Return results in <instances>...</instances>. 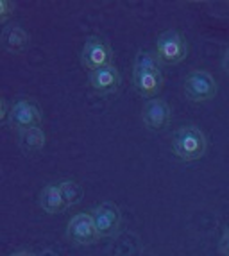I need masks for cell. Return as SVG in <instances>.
<instances>
[{
	"label": "cell",
	"instance_id": "cell-2",
	"mask_svg": "<svg viewBox=\"0 0 229 256\" xmlns=\"http://www.w3.org/2000/svg\"><path fill=\"white\" fill-rule=\"evenodd\" d=\"M206 150H208V138L197 126H182L172 136V152L179 162H197L204 158Z\"/></svg>",
	"mask_w": 229,
	"mask_h": 256
},
{
	"label": "cell",
	"instance_id": "cell-16",
	"mask_svg": "<svg viewBox=\"0 0 229 256\" xmlns=\"http://www.w3.org/2000/svg\"><path fill=\"white\" fill-rule=\"evenodd\" d=\"M218 251H220L222 256H229V228L224 231V235H222L220 244H218Z\"/></svg>",
	"mask_w": 229,
	"mask_h": 256
},
{
	"label": "cell",
	"instance_id": "cell-4",
	"mask_svg": "<svg viewBox=\"0 0 229 256\" xmlns=\"http://www.w3.org/2000/svg\"><path fill=\"white\" fill-rule=\"evenodd\" d=\"M42 110L30 98H20L11 104L8 111V124L13 131H26L30 128H40L42 124Z\"/></svg>",
	"mask_w": 229,
	"mask_h": 256
},
{
	"label": "cell",
	"instance_id": "cell-17",
	"mask_svg": "<svg viewBox=\"0 0 229 256\" xmlns=\"http://www.w3.org/2000/svg\"><path fill=\"white\" fill-rule=\"evenodd\" d=\"M222 70H224L226 76L229 77V48H226L224 56H222Z\"/></svg>",
	"mask_w": 229,
	"mask_h": 256
},
{
	"label": "cell",
	"instance_id": "cell-3",
	"mask_svg": "<svg viewBox=\"0 0 229 256\" xmlns=\"http://www.w3.org/2000/svg\"><path fill=\"white\" fill-rule=\"evenodd\" d=\"M182 92L192 102H210V100L215 98L218 86H216L215 79H213V76L210 72H206V70H192L184 77Z\"/></svg>",
	"mask_w": 229,
	"mask_h": 256
},
{
	"label": "cell",
	"instance_id": "cell-15",
	"mask_svg": "<svg viewBox=\"0 0 229 256\" xmlns=\"http://www.w3.org/2000/svg\"><path fill=\"white\" fill-rule=\"evenodd\" d=\"M14 11V2H11V0H2L0 2V18H2V22H8V18L13 14Z\"/></svg>",
	"mask_w": 229,
	"mask_h": 256
},
{
	"label": "cell",
	"instance_id": "cell-5",
	"mask_svg": "<svg viewBox=\"0 0 229 256\" xmlns=\"http://www.w3.org/2000/svg\"><path fill=\"white\" fill-rule=\"evenodd\" d=\"M186 42L181 32L176 29H168L160 34L156 42V56L158 60L165 64H178L186 58Z\"/></svg>",
	"mask_w": 229,
	"mask_h": 256
},
{
	"label": "cell",
	"instance_id": "cell-6",
	"mask_svg": "<svg viewBox=\"0 0 229 256\" xmlns=\"http://www.w3.org/2000/svg\"><path fill=\"white\" fill-rule=\"evenodd\" d=\"M113 52L108 42L100 36H88L81 50V63L86 70L94 72L102 66L111 64Z\"/></svg>",
	"mask_w": 229,
	"mask_h": 256
},
{
	"label": "cell",
	"instance_id": "cell-18",
	"mask_svg": "<svg viewBox=\"0 0 229 256\" xmlns=\"http://www.w3.org/2000/svg\"><path fill=\"white\" fill-rule=\"evenodd\" d=\"M11 256H36L34 252H30V251H16V252H13Z\"/></svg>",
	"mask_w": 229,
	"mask_h": 256
},
{
	"label": "cell",
	"instance_id": "cell-9",
	"mask_svg": "<svg viewBox=\"0 0 229 256\" xmlns=\"http://www.w3.org/2000/svg\"><path fill=\"white\" fill-rule=\"evenodd\" d=\"M170 106L163 98H148L142 108V122L150 131H163L170 122Z\"/></svg>",
	"mask_w": 229,
	"mask_h": 256
},
{
	"label": "cell",
	"instance_id": "cell-7",
	"mask_svg": "<svg viewBox=\"0 0 229 256\" xmlns=\"http://www.w3.org/2000/svg\"><path fill=\"white\" fill-rule=\"evenodd\" d=\"M66 238L74 246H92L97 242L100 235L95 228L92 214H76L70 217L66 224Z\"/></svg>",
	"mask_w": 229,
	"mask_h": 256
},
{
	"label": "cell",
	"instance_id": "cell-14",
	"mask_svg": "<svg viewBox=\"0 0 229 256\" xmlns=\"http://www.w3.org/2000/svg\"><path fill=\"white\" fill-rule=\"evenodd\" d=\"M60 188L64 196V201H66L68 206L79 204L82 199V188L81 184L74 180H63L60 181Z\"/></svg>",
	"mask_w": 229,
	"mask_h": 256
},
{
	"label": "cell",
	"instance_id": "cell-8",
	"mask_svg": "<svg viewBox=\"0 0 229 256\" xmlns=\"http://www.w3.org/2000/svg\"><path fill=\"white\" fill-rule=\"evenodd\" d=\"M90 214L94 217L95 228H97L100 236H111L118 231L120 222H122V214H120V208L114 202L111 201L100 202Z\"/></svg>",
	"mask_w": 229,
	"mask_h": 256
},
{
	"label": "cell",
	"instance_id": "cell-12",
	"mask_svg": "<svg viewBox=\"0 0 229 256\" xmlns=\"http://www.w3.org/2000/svg\"><path fill=\"white\" fill-rule=\"evenodd\" d=\"M2 45L8 52L20 54L29 47V34L20 26H9L2 32Z\"/></svg>",
	"mask_w": 229,
	"mask_h": 256
},
{
	"label": "cell",
	"instance_id": "cell-13",
	"mask_svg": "<svg viewBox=\"0 0 229 256\" xmlns=\"http://www.w3.org/2000/svg\"><path fill=\"white\" fill-rule=\"evenodd\" d=\"M47 136L42 128H30L18 132V146L24 152H38L45 147Z\"/></svg>",
	"mask_w": 229,
	"mask_h": 256
},
{
	"label": "cell",
	"instance_id": "cell-10",
	"mask_svg": "<svg viewBox=\"0 0 229 256\" xmlns=\"http://www.w3.org/2000/svg\"><path fill=\"white\" fill-rule=\"evenodd\" d=\"M120 82H122V77H120L118 68L114 66L113 63L108 64V66H102L98 70L90 72V86L94 88L97 94H113V92L118 90Z\"/></svg>",
	"mask_w": 229,
	"mask_h": 256
},
{
	"label": "cell",
	"instance_id": "cell-11",
	"mask_svg": "<svg viewBox=\"0 0 229 256\" xmlns=\"http://www.w3.org/2000/svg\"><path fill=\"white\" fill-rule=\"evenodd\" d=\"M40 206L48 215L61 214V212H64L68 208L66 201H64V196L60 188V183L45 184L42 188V192H40Z\"/></svg>",
	"mask_w": 229,
	"mask_h": 256
},
{
	"label": "cell",
	"instance_id": "cell-1",
	"mask_svg": "<svg viewBox=\"0 0 229 256\" xmlns=\"http://www.w3.org/2000/svg\"><path fill=\"white\" fill-rule=\"evenodd\" d=\"M162 61L158 60L156 52L140 50L132 64V84L142 97H154L163 88Z\"/></svg>",
	"mask_w": 229,
	"mask_h": 256
}]
</instances>
